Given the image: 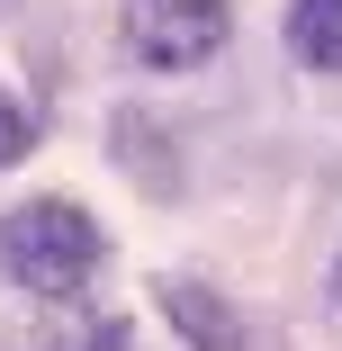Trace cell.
Segmentation results:
<instances>
[{
	"label": "cell",
	"instance_id": "cell-2",
	"mask_svg": "<svg viewBox=\"0 0 342 351\" xmlns=\"http://www.w3.org/2000/svg\"><path fill=\"white\" fill-rule=\"evenodd\" d=\"M117 36H126L135 63H154V73H189V63H208L234 36V0H126Z\"/></svg>",
	"mask_w": 342,
	"mask_h": 351
},
{
	"label": "cell",
	"instance_id": "cell-1",
	"mask_svg": "<svg viewBox=\"0 0 342 351\" xmlns=\"http://www.w3.org/2000/svg\"><path fill=\"white\" fill-rule=\"evenodd\" d=\"M99 261H108V234L90 226L82 198H27V207L0 217V279L27 289V298H45V306L82 298L99 279Z\"/></svg>",
	"mask_w": 342,
	"mask_h": 351
},
{
	"label": "cell",
	"instance_id": "cell-7",
	"mask_svg": "<svg viewBox=\"0 0 342 351\" xmlns=\"http://www.w3.org/2000/svg\"><path fill=\"white\" fill-rule=\"evenodd\" d=\"M333 298H342V270H333Z\"/></svg>",
	"mask_w": 342,
	"mask_h": 351
},
{
	"label": "cell",
	"instance_id": "cell-6",
	"mask_svg": "<svg viewBox=\"0 0 342 351\" xmlns=\"http://www.w3.org/2000/svg\"><path fill=\"white\" fill-rule=\"evenodd\" d=\"M27 145H36V117H27V108H19L10 90H0V171H10V162H19Z\"/></svg>",
	"mask_w": 342,
	"mask_h": 351
},
{
	"label": "cell",
	"instance_id": "cell-5",
	"mask_svg": "<svg viewBox=\"0 0 342 351\" xmlns=\"http://www.w3.org/2000/svg\"><path fill=\"white\" fill-rule=\"evenodd\" d=\"M289 54L315 73H342V0H297L289 10Z\"/></svg>",
	"mask_w": 342,
	"mask_h": 351
},
{
	"label": "cell",
	"instance_id": "cell-3",
	"mask_svg": "<svg viewBox=\"0 0 342 351\" xmlns=\"http://www.w3.org/2000/svg\"><path fill=\"white\" fill-rule=\"evenodd\" d=\"M162 306H171V324H180L189 351H243V324H234V306H225L217 289H198V279H162Z\"/></svg>",
	"mask_w": 342,
	"mask_h": 351
},
{
	"label": "cell",
	"instance_id": "cell-4",
	"mask_svg": "<svg viewBox=\"0 0 342 351\" xmlns=\"http://www.w3.org/2000/svg\"><path fill=\"white\" fill-rule=\"evenodd\" d=\"M36 351H145V342H135L126 315H99V306H82V298H63V306H45Z\"/></svg>",
	"mask_w": 342,
	"mask_h": 351
}]
</instances>
